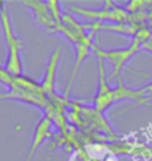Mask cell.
Returning a JSON list of instances; mask_svg holds the SVG:
<instances>
[{
	"mask_svg": "<svg viewBox=\"0 0 152 161\" xmlns=\"http://www.w3.org/2000/svg\"><path fill=\"white\" fill-rule=\"evenodd\" d=\"M140 90H142V93L145 95V98L148 99V102H151V101H152V81H149L148 84L142 86V87H140Z\"/></svg>",
	"mask_w": 152,
	"mask_h": 161,
	"instance_id": "12",
	"label": "cell"
},
{
	"mask_svg": "<svg viewBox=\"0 0 152 161\" xmlns=\"http://www.w3.org/2000/svg\"><path fill=\"white\" fill-rule=\"evenodd\" d=\"M62 59V49L61 47H55L52 53L49 55V59L46 62V68H44L43 78L40 80V86L43 93L47 96V99L56 95V75H58V67Z\"/></svg>",
	"mask_w": 152,
	"mask_h": 161,
	"instance_id": "7",
	"label": "cell"
},
{
	"mask_svg": "<svg viewBox=\"0 0 152 161\" xmlns=\"http://www.w3.org/2000/svg\"><path fill=\"white\" fill-rule=\"evenodd\" d=\"M114 103V87H111L109 84L108 74L105 69V61L98 58V86L96 93L92 98V107L100 112H105Z\"/></svg>",
	"mask_w": 152,
	"mask_h": 161,
	"instance_id": "5",
	"label": "cell"
},
{
	"mask_svg": "<svg viewBox=\"0 0 152 161\" xmlns=\"http://www.w3.org/2000/svg\"><path fill=\"white\" fill-rule=\"evenodd\" d=\"M5 2H2V0H0V15H2V12H3V8H5Z\"/></svg>",
	"mask_w": 152,
	"mask_h": 161,
	"instance_id": "13",
	"label": "cell"
},
{
	"mask_svg": "<svg viewBox=\"0 0 152 161\" xmlns=\"http://www.w3.org/2000/svg\"><path fill=\"white\" fill-rule=\"evenodd\" d=\"M143 42L139 39H132L130 43L124 47H117V49H102L99 44H95L93 53H96V56L103 61H106L112 65V71L109 73L108 78L109 80H115V78L121 77V71L126 68V65L128 64V61L134 56L136 53H139L142 50Z\"/></svg>",
	"mask_w": 152,
	"mask_h": 161,
	"instance_id": "4",
	"label": "cell"
},
{
	"mask_svg": "<svg viewBox=\"0 0 152 161\" xmlns=\"http://www.w3.org/2000/svg\"><path fill=\"white\" fill-rule=\"evenodd\" d=\"M46 5L49 8L50 14L53 15V18L61 24V22H62V18H64V14H62V3L58 2V0H47Z\"/></svg>",
	"mask_w": 152,
	"mask_h": 161,
	"instance_id": "11",
	"label": "cell"
},
{
	"mask_svg": "<svg viewBox=\"0 0 152 161\" xmlns=\"http://www.w3.org/2000/svg\"><path fill=\"white\" fill-rule=\"evenodd\" d=\"M0 99H10V101H18L24 102L33 107H37L40 109H46L49 99L43 93L40 81H35L33 78L27 75H15L14 81L10 84V87L5 93H0Z\"/></svg>",
	"mask_w": 152,
	"mask_h": 161,
	"instance_id": "2",
	"label": "cell"
},
{
	"mask_svg": "<svg viewBox=\"0 0 152 161\" xmlns=\"http://www.w3.org/2000/svg\"><path fill=\"white\" fill-rule=\"evenodd\" d=\"M53 135V123L46 114H43L40 120L35 123L34 132H33V137H31V145H30L28 151L25 154V160L24 161H31L33 157L35 155V152L39 149L44 142L50 139Z\"/></svg>",
	"mask_w": 152,
	"mask_h": 161,
	"instance_id": "9",
	"label": "cell"
},
{
	"mask_svg": "<svg viewBox=\"0 0 152 161\" xmlns=\"http://www.w3.org/2000/svg\"><path fill=\"white\" fill-rule=\"evenodd\" d=\"M121 101H133V102L138 103H149L148 99L145 98V95L142 93L140 87L138 89H132L126 86L124 81L120 77V81L118 84L114 87V102H121Z\"/></svg>",
	"mask_w": 152,
	"mask_h": 161,
	"instance_id": "10",
	"label": "cell"
},
{
	"mask_svg": "<svg viewBox=\"0 0 152 161\" xmlns=\"http://www.w3.org/2000/svg\"><path fill=\"white\" fill-rule=\"evenodd\" d=\"M22 5L27 6L34 16L35 22L39 27L47 31V33H58L59 22L53 18V15L50 14L49 8L46 5V2H40V0H27L22 2Z\"/></svg>",
	"mask_w": 152,
	"mask_h": 161,
	"instance_id": "8",
	"label": "cell"
},
{
	"mask_svg": "<svg viewBox=\"0 0 152 161\" xmlns=\"http://www.w3.org/2000/svg\"><path fill=\"white\" fill-rule=\"evenodd\" d=\"M95 34H96V31H89L87 36H84L83 39H80L79 42H75V43L73 44L74 52H75V62H74L73 73H71L68 86H67V90H65V95H64L65 98H68L69 92H71V87H73L74 81H75V77H77V74H79L80 68H81V64L84 62V59H87L89 56H90V53L93 52Z\"/></svg>",
	"mask_w": 152,
	"mask_h": 161,
	"instance_id": "6",
	"label": "cell"
},
{
	"mask_svg": "<svg viewBox=\"0 0 152 161\" xmlns=\"http://www.w3.org/2000/svg\"><path fill=\"white\" fill-rule=\"evenodd\" d=\"M0 27H2L3 40H5L6 49H8V55H6L3 68L12 75H22L24 74V61H22V56H21V52H22V47H24V42L15 33L9 8L6 5L3 8L2 15H0Z\"/></svg>",
	"mask_w": 152,
	"mask_h": 161,
	"instance_id": "1",
	"label": "cell"
},
{
	"mask_svg": "<svg viewBox=\"0 0 152 161\" xmlns=\"http://www.w3.org/2000/svg\"><path fill=\"white\" fill-rule=\"evenodd\" d=\"M68 12L73 15H79L80 18L89 19L92 22H99V24H105V22L123 24V22H130L132 21V16H130L127 10L124 9V6L118 5L115 2H111V0H105L103 6L99 8V9L73 5L68 9Z\"/></svg>",
	"mask_w": 152,
	"mask_h": 161,
	"instance_id": "3",
	"label": "cell"
}]
</instances>
